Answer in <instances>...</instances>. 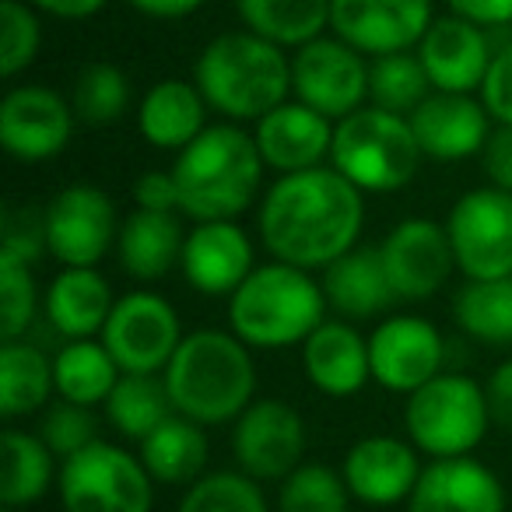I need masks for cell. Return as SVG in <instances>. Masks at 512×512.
<instances>
[{"label":"cell","mask_w":512,"mask_h":512,"mask_svg":"<svg viewBox=\"0 0 512 512\" xmlns=\"http://www.w3.org/2000/svg\"><path fill=\"white\" fill-rule=\"evenodd\" d=\"M362 228L365 193L334 165L278 176L256 211V232L267 253L302 271H327L358 246Z\"/></svg>","instance_id":"obj_1"},{"label":"cell","mask_w":512,"mask_h":512,"mask_svg":"<svg viewBox=\"0 0 512 512\" xmlns=\"http://www.w3.org/2000/svg\"><path fill=\"white\" fill-rule=\"evenodd\" d=\"M264 155L242 123H211L172 162L179 214L197 221H235L253 207L264 183Z\"/></svg>","instance_id":"obj_2"},{"label":"cell","mask_w":512,"mask_h":512,"mask_svg":"<svg viewBox=\"0 0 512 512\" xmlns=\"http://www.w3.org/2000/svg\"><path fill=\"white\" fill-rule=\"evenodd\" d=\"M193 85L228 123H256L292 99V57L249 29L221 32L193 60Z\"/></svg>","instance_id":"obj_3"},{"label":"cell","mask_w":512,"mask_h":512,"mask_svg":"<svg viewBox=\"0 0 512 512\" xmlns=\"http://www.w3.org/2000/svg\"><path fill=\"white\" fill-rule=\"evenodd\" d=\"M162 376L176 414L204 428L235 421L256 400L253 348L232 330L204 327L186 334Z\"/></svg>","instance_id":"obj_4"},{"label":"cell","mask_w":512,"mask_h":512,"mask_svg":"<svg viewBox=\"0 0 512 512\" xmlns=\"http://www.w3.org/2000/svg\"><path fill=\"white\" fill-rule=\"evenodd\" d=\"M323 281L313 271L281 264H256V271L228 295V330L253 351L302 348L327 320Z\"/></svg>","instance_id":"obj_5"},{"label":"cell","mask_w":512,"mask_h":512,"mask_svg":"<svg viewBox=\"0 0 512 512\" xmlns=\"http://www.w3.org/2000/svg\"><path fill=\"white\" fill-rule=\"evenodd\" d=\"M418 137L411 116L390 113L379 106H362L358 113L337 120L330 165L362 193H397L421 169Z\"/></svg>","instance_id":"obj_6"},{"label":"cell","mask_w":512,"mask_h":512,"mask_svg":"<svg viewBox=\"0 0 512 512\" xmlns=\"http://www.w3.org/2000/svg\"><path fill=\"white\" fill-rule=\"evenodd\" d=\"M491 425L488 393L467 372H439L404 404L407 439L428 460L470 456Z\"/></svg>","instance_id":"obj_7"},{"label":"cell","mask_w":512,"mask_h":512,"mask_svg":"<svg viewBox=\"0 0 512 512\" xmlns=\"http://www.w3.org/2000/svg\"><path fill=\"white\" fill-rule=\"evenodd\" d=\"M57 491L64 512H151L155 505V477L141 456L106 439L60 463Z\"/></svg>","instance_id":"obj_8"},{"label":"cell","mask_w":512,"mask_h":512,"mask_svg":"<svg viewBox=\"0 0 512 512\" xmlns=\"http://www.w3.org/2000/svg\"><path fill=\"white\" fill-rule=\"evenodd\" d=\"M183 323L165 295L158 292H127L116 299L99 341L116 358L120 372L130 376H162L172 355L183 344Z\"/></svg>","instance_id":"obj_9"},{"label":"cell","mask_w":512,"mask_h":512,"mask_svg":"<svg viewBox=\"0 0 512 512\" xmlns=\"http://www.w3.org/2000/svg\"><path fill=\"white\" fill-rule=\"evenodd\" d=\"M456 271L467 281L512 278V193L498 186L467 190L446 214Z\"/></svg>","instance_id":"obj_10"},{"label":"cell","mask_w":512,"mask_h":512,"mask_svg":"<svg viewBox=\"0 0 512 512\" xmlns=\"http://www.w3.org/2000/svg\"><path fill=\"white\" fill-rule=\"evenodd\" d=\"M46 249L60 267H99L120 239V214L102 186L71 183L43 207Z\"/></svg>","instance_id":"obj_11"},{"label":"cell","mask_w":512,"mask_h":512,"mask_svg":"<svg viewBox=\"0 0 512 512\" xmlns=\"http://www.w3.org/2000/svg\"><path fill=\"white\" fill-rule=\"evenodd\" d=\"M292 99L327 120H344L369 106V64L337 36H320L292 53Z\"/></svg>","instance_id":"obj_12"},{"label":"cell","mask_w":512,"mask_h":512,"mask_svg":"<svg viewBox=\"0 0 512 512\" xmlns=\"http://www.w3.org/2000/svg\"><path fill=\"white\" fill-rule=\"evenodd\" d=\"M232 453L253 481H285L306 456V421L292 404L260 397L232 421Z\"/></svg>","instance_id":"obj_13"},{"label":"cell","mask_w":512,"mask_h":512,"mask_svg":"<svg viewBox=\"0 0 512 512\" xmlns=\"http://www.w3.org/2000/svg\"><path fill=\"white\" fill-rule=\"evenodd\" d=\"M74 106L50 85H15L0 102V144L15 162L36 165L64 155L74 137Z\"/></svg>","instance_id":"obj_14"},{"label":"cell","mask_w":512,"mask_h":512,"mask_svg":"<svg viewBox=\"0 0 512 512\" xmlns=\"http://www.w3.org/2000/svg\"><path fill=\"white\" fill-rule=\"evenodd\" d=\"M442 362H446V341L439 327L425 316H386L369 334L372 379L390 393L411 397L428 379L439 376Z\"/></svg>","instance_id":"obj_15"},{"label":"cell","mask_w":512,"mask_h":512,"mask_svg":"<svg viewBox=\"0 0 512 512\" xmlns=\"http://www.w3.org/2000/svg\"><path fill=\"white\" fill-rule=\"evenodd\" d=\"M432 22V0H330V32L372 60L418 50Z\"/></svg>","instance_id":"obj_16"},{"label":"cell","mask_w":512,"mask_h":512,"mask_svg":"<svg viewBox=\"0 0 512 512\" xmlns=\"http://www.w3.org/2000/svg\"><path fill=\"white\" fill-rule=\"evenodd\" d=\"M379 256L390 274L397 302H425L456 271V256L449 246L446 225L432 218H404L379 242Z\"/></svg>","instance_id":"obj_17"},{"label":"cell","mask_w":512,"mask_h":512,"mask_svg":"<svg viewBox=\"0 0 512 512\" xmlns=\"http://www.w3.org/2000/svg\"><path fill=\"white\" fill-rule=\"evenodd\" d=\"M179 271L193 292L228 299L256 271V246L239 221H197L186 232Z\"/></svg>","instance_id":"obj_18"},{"label":"cell","mask_w":512,"mask_h":512,"mask_svg":"<svg viewBox=\"0 0 512 512\" xmlns=\"http://www.w3.org/2000/svg\"><path fill=\"white\" fill-rule=\"evenodd\" d=\"M414 53H418L435 92H453V95L481 92L484 78H488L491 57H495L488 36H484V25L453 15V11L428 25L425 39H421Z\"/></svg>","instance_id":"obj_19"},{"label":"cell","mask_w":512,"mask_h":512,"mask_svg":"<svg viewBox=\"0 0 512 512\" xmlns=\"http://www.w3.org/2000/svg\"><path fill=\"white\" fill-rule=\"evenodd\" d=\"M421 453L411 439H393V435H365L344 453V481H348L351 498L365 505L407 502L421 477Z\"/></svg>","instance_id":"obj_20"},{"label":"cell","mask_w":512,"mask_h":512,"mask_svg":"<svg viewBox=\"0 0 512 512\" xmlns=\"http://www.w3.org/2000/svg\"><path fill=\"white\" fill-rule=\"evenodd\" d=\"M334 127L337 123L323 113L302 106L299 99H288L253 123V137L267 169L288 176V172L320 169L323 162H330Z\"/></svg>","instance_id":"obj_21"},{"label":"cell","mask_w":512,"mask_h":512,"mask_svg":"<svg viewBox=\"0 0 512 512\" xmlns=\"http://www.w3.org/2000/svg\"><path fill=\"white\" fill-rule=\"evenodd\" d=\"M411 127L425 158L467 162L481 155L491 137V116L481 99L453 92H432L411 113Z\"/></svg>","instance_id":"obj_22"},{"label":"cell","mask_w":512,"mask_h":512,"mask_svg":"<svg viewBox=\"0 0 512 512\" xmlns=\"http://www.w3.org/2000/svg\"><path fill=\"white\" fill-rule=\"evenodd\" d=\"M407 512H505V488L474 456L432 460L407 498Z\"/></svg>","instance_id":"obj_23"},{"label":"cell","mask_w":512,"mask_h":512,"mask_svg":"<svg viewBox=\"0 0 512 512\" xmlns=\"http://www.w3.org/2000/svg\"><path fill=\"white\" fill-rule=\"evenodd\" d=\"M302 372L323 397H355L372 379L369 337L348 320H323L302 344Z\"/></svg>","instance_id":"obj_24"},{"label":"cell","mask_w":512,"mask_h":512,"mask_svg":"<svg viewBox=\"0 0 512 512\" xmlns=\"http://www.w3.org/2000/svg\"><path fill=\"white\" fill-rule=\"evenodd\" d=\"M113 306V288L95 267H64L43 292L46 323L67 341L99 337Z\"/></svg>","instance_id":"obj_25"},{"label":"cell","mask_w":512,"mask_h":512,"mask_svg":"<svg viewBox=\"0 0 512 512\" xmlns=\"http://www.w3.org/2000/svg\"><path fill=\"white\" fill-rule=\"evenodd\" d=\"M323 295L327 306L348 323L376 320L379 313H386L397 302V292L390 285L379 246H355L341 260H334L323 271Z\"/></svg>","instance_id":"obj_26"},{"label":"cell","mask_w":512,"mask_h":512,"mask_svg":"<svg viewBox=\"0 0 512 512\" xmlns=\"http://www.w3.org/2000/svg\"><path fill=\"white\" fill-rule=\"evenodd\" d=\"M207 102L193 81L165 78L144 92L137 109V130L158 151H183L190 141H197L211 123H207Z\"/></svg>","instance_id":"obj_27"},{"label":"cell","mask_w":512,"mask_h":512,"mask_svg":"<svg viewBox=\"0 0 512 512\" xmlns=\"http://www.w3.org/2000/svg\"><path fill=\"white\" fill-rule=\"evenodd\" d=\"M183 221L176 211H141L127 214L116 239L120 267L134 281H162L169 271H176L183 260Z\"/></svg>","instance_id":"obj_28"},{"label":"cell","mask_w":512,"mask_h":512,"mask_svg":"<svg viewBox=\"0 0 512 512\" xmlns=\"http://www.w3.org/2000/svg\"><path fill=\"white\" fill-rule=\"evenodd\" d=\"M141 446V463L148 467V474L155 477V484H169V488H190L197 477H204L207 467V435L204 425L172 414L169 421L155 428Z\"/></svg>","instance_id":"obj_29"},{"label":"cell","mask_w":512,"mask_h":512,"mask_svg":"<svg viewBox=\"0 0 512 512\" xmlns=\"http://www.w3.org/2000/svg\"><path fill=\"white\" fill-rule=\"evenodd\" d=\"M57 393L53 358L32 341H4L0 348V414L8 421L50 407Z\"/></svg>","instance_id":"obj_30"},{"label":"cell","mask_w":512,"mask_h":512,"mask_svg":"<svg viewBox=\"0 0 512 512\" xmlns=\"http://www.w3.org/2000/svg\"><path fill=\"white\" fill-rule=\"evenodd\" d=\"M235 11L242 29L281 50H299L330 29V0H235Z\"/></svg>","instance_id":"obj_31"},{"label":"cell","mask_w":512,"mask_h":512,"mask_svg":"<svg viewBox=\"0 0 512 512\" xmlns=\"http://www.w3.org/2000/svg\"><path fill=\"white\" fill-rule=\"evenodd\" d=\"M0 449H4V470H0V502H4V509H25V505L39 502L53 488V477H60V460L39 439V432L8 428L0 439Z\"/></svg>","instance_id":"obj_32"},{"label":"cell","mask_w":512,"mask_h":512,"mask_svg":"<svg viewBox=\"0 0 512 512\" xmlns=\"http://www.w3.org/2000/svg\"><path fill=\"white\" fill-rule=\"evenodd\" d=\"M53 376H57V397L81 407H99L120 383V365L109 355V348L95 337L88 341H67L53 358Z\"/></svg>","instance_id":"obj_33"},{"label":"cell","mask_w":512,"mask_h":512,"mask_svg":"<svg viewBox=\"0 0 512 512\" xmlns=\"http://www.w3.org/2000/svg\"><path fill=\"white\" fill-rule=\"evenodd\" d=\"M102 411L123 439L144 442L162 421L176 414V407H172L165 376H130V372H123L116 390L102 404Z\"/></svg>","instance_id":"obj_34"},{"label":"cell","mask_w":512,"mask_h":512,"mask_svg":"<svg viewBox=\"0 0 512 512\" xmlns=\"http://www.w3.org/2000/svg\"><path fill=\"white\" fill-rule=\"evenodd\" d=\"M453 320L470 341L488 348L512 344V278L467 281L453 299Z\"/></svg>","instance_id":"obj_35"},{"label":"cell","mask_w":512,"mask_h":512,"mask_svg":"<svg viewBox=\"0 0 512 512\" xmlns=\"http://www.w3.org/2000/svg\"><path fill=\"white\" fill-rule=\"evenodd\" d=\"M71 106L85 127H113L130 109V78L113 60H92L74 74Z\"/></svg>","instance_id":"obj_36"},{"label":"cell","mask_w":512,"mask_h":512,"mask_svg":"<svg viewBox=\"0 0 512 512\" xmlns=\"http://www.w3.org/2000/svg\"><path fill=\"white\" fill-rule=\"evenodd\" d=\"M432 81H428L425 67H421L418 53H386L369 64V102L390 113L411 116L421 102L432 95Z\"/></svg>","instance_id":"obj_37"},{"label":"cell","mask_w":512,"mask_h":512,"mask_svg":"<svg viewBox=\"0 0 512 512\" xmlns=\"http://www.w3.org/2000/svg\"><path fill=\"white\" fill-rule=\"evenodd\" d=\"M176 512H271L260 481L242 470H211L183 491Z\"/></svg>","instance_id":"obj_38"},{"label":"cell","mask_w":512,"mask_h":512,"mask_svg":"<svg viewBox=\"0 0 512 512\" xmlns=\"http://www.w3.org/2000/svg\"><path fill=\"white\" fill-rule=\"evenodd\" d=\"M278 512H351L348 481L327 463H302L281 481Z\"/></svg>","instance_id":"obj_39"},{"label":"cell","mask_w":512,"mask_h":512,"mask_svg":"<svg viewBox=\"0 0 512 512\" xmlns=\"http://www.w3.org/2000/svg\"><path fill=\"white\" fill-rule=\"evenodd\" d=\"M36 306L39 288L36 278H32V264L0 249V337L22 341L25 330L36 320Z\"/></svg>","instance_id":"obj_40"},{"label":"cell","mask_w":512,"mask_h":512,"mask_svg":"<svg viewBox=\"0 0 512 512\" xmlns=\"http://www.w3.org/2000/svg\"><path fill=\"white\" fill-rule=\"evenodd\" d=\"M43 46V25L39 11L25 0H0V74L15 81L29 71Z\"/></svg>","instance_id":"obj_41"},{"label":"cell","mask_w":512,"mask_h":512,"mask_svg":"<svg viewBox=\"0 0 512 512\" xmlns=\"http://www.w3.org/2000/svg\"><path fill=\"white\" fill-rule=\"evenodd\" d=\"M39 439H43L46 446H50V453L64 463V460H71L74 453L88 449L92 442H99V421H95L92 407L57 400V404H50L43 411Z\"/></svg>","instance_id":"obj_42"},{"label":"cell","mask_w":512,"mask_h":512,"mask_svg":"<svg viewBox=\"0 0 512 512\" xmlns=\"http://www.w3.org/2000/svg\"><path fill=\"white\" fill-rule=\"evenodd\" d=\"M481 102L488 109V116L498 127H512V43H505L502 50H495L488 67V78L481 85Z\"/></svg>","instance_id":"obj_43"},{"label":"cell","mask_w":512,"mask_h":512,"mask_svg":"<svg viewBox=\"0 0 512 512\" xmlns=\"http://www.w3.org/2000/svg\"><path fill=\"white\" fill-rule=\"evenodd\" d=\"M0 249L4 253H15L22 256L25 264H36L39 256L50 253L46 249V225H43V211L39 214H11L8 228H4V239H0Z\"/></svg>","instance_id":"obj_44"},{"label":"cell","mask_w":512,"mask_h":512,"mask_svg":"<svg viewBox=\"0 0 512 512\" xmlns=\"http://www.w3.org/2000/svg\"><path fill=\"white\" fill-rule=\"evenodd\" d=\"M134 204L141 211H176L179 214V190L172 169H151L134 183Z\"/></svg>","instance_id":"obj_45"},{"label":"cell","mask_w":512,"mask_h":512,"mask_svg":"<svg viewBox=\"0 0 512 512\" xmlns=\"http://www.w3.org/2000/svg\"><path fill=\"white\" fill-rule=\"evenodd\" d=\"M481 162H484L488 186H498V190L512 193V127L491 130L488 144H484V151H481Z\"/></svg>","instance_id":"obj_46"},{"label":"cell","mask_w":512,"mask_h":512,"mask_svg":"<svg viewBox=\"0 0 512 512\" xmlns=\"http://www.w3.org/2000/svg\"><path fill=\"white\" fill-rule=\"evenodd\" d=\"M484 393H488L491 421L502 428H512V358L495 365V372L484 383Z\"/></svg>","instance_id":"obj_47"},{"label":"cell","mask_w":512,"mask_h":512,"mask_svg":"<svg viewBox=\"0 0 512 512\" xmlns=\"http://www.w3.org/2000/svg\"><path fill=\"white\" fill-rule=\"evenodd\" d=\"M449 11L470 22L495 29V25H512V0H446Z\"/></svg>","instance_id":"obj_48"},{"label":"cell","mask_w":512,"mask_h":512,"mask_svg":"<svg viewBox=\"0 0 512 512\" xmlns=\"http://www.w3.org/2000/svg\"><path fill=\"white\" fill-rule=\"evenodd\" d=\"M29 8H36L39 15L50 18H64V22H85V18H95L109 0H25Z\"/></svg>","instance_id":"obj_49"},{"label":"cell","mask_w":512,"mask_h":512,"mask_svg":"<svg viewBox=\"0 0 512 512\" xmlns=\"http://www.w3.org/2000/svg\"><path fill=\"white\" fill-rule=\"evenodd\" d=\"M127 4L137 15L155 18V22H179V18L197 15L207 0H127Z\"/></svg>","instance_id":"obj_50"},{"label":"cell","mask_w":512,"mask_h":512,"mask_svg":"<svg viewBox=\"0 0 512 512\" xmlns=\"http://www.w3.org/2000/svg\"><path fill=\"white\" fill-rule=\"evenodd\" d=\"M4 512H22V509H4Z\"/></svg>","instance_id":"obj_51"}]
</instances>
